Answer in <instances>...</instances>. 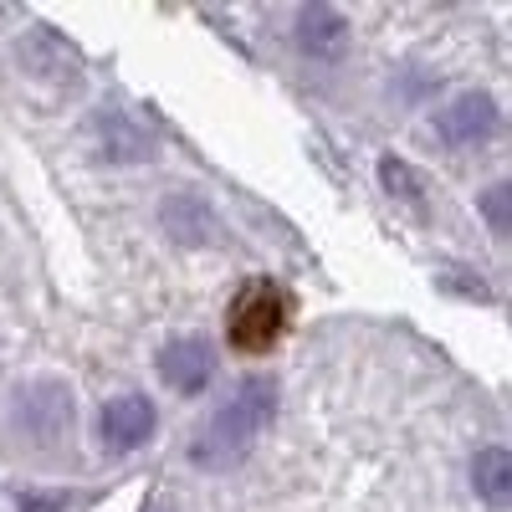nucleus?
I'll return each mask as SVG.
<instances>
[{
    "instance_id": "obj_2",
    "label": "nucleus",
    "mask_w": 512,
    "mask_h": 512,
    "mask_svg": "<svg viewBox=\"0 0 512 512\" xmlns=\"http://www.w3.org/2000/svg\"><path fill=\"white\" fill-rule=\"evenodd\" d=\"M292 323V292L272 277H251L241 282V292L231 297V313H226V338L236 354L262 359L282 344V333Z\"/></svg>"
},
{
    "instance_id": "obj_10",
    "label": "nucleus",
    "mask_w": 512,
    "mask_h": 512,
    "mask_svg": "<svg viewBox=\"0 0 512 512\" xmlns=\"http://www.w3.org/2000/svg\"><path fill=\"white\" fill-rule=\"evenodd\" d=\"M472 492L487 507H507L512 502V451L502 441H492V446H482L472 456Z\"/></svg>"
},
{
    "instance_id": "obj_13",
    "label": "nucleus",
    "mask_w": 512,
    "mask_h": 512,
    "mask_svg": "<svg viewBox=\"0 0 512 512\" xmlns=\"http://www.w3.org/2000/svg\"><path fill=\"white\" fill-rule=\"evenodd\" d=\"M144 512H175V507H169V502H164V497H154V502H149V507H144Z\"/></svg>"
},
{
    "instance_id": "obj_7",
    "label": "nucleus",
    "mask_w": 512,
    "mask_h": 512,
    "mask_svg": "<svg viewBox=\"0 0 512 512\" xmlns=\"http://www.w3.org/2000/svg\"><path fill=\"white\" fill-rule=\"evenodd\" d=\"M88 149H93L103 164L128 169V164H139V159L149 154V134H144V128L128 118V113L108 108V113H93V118H88Z\"/></svg>"
},
{
    "instance_id": "obj_4",
    "label": "nucleus",
    "mask_w": 512,
    "mask_h": 512,
    "mask_svg": "<svg viewBox=\"0 0 512 512\" xmlns=\"http://www.w3.org/2000/svg\"><path fill=\"white\" fill-rule=\"evenodd\" d=\"M502 128V108L487 88H472V93H456L441 113H436V139L451 144V149H472V144H487Z\"/></svg>"
},
{
    "instance_id": "obj_6",
    "label": "nucleus",
    "mask_w": 512,
    "mask_h": 512,
    "mask_svg": "<svg viewBox=\"0 0 512 512\" xmlns=\"http://www.w3.org/2000/svg\"><path fill=\"white\" fill-rule=\"evenodd\" d=\"M159 379L169 384L175 395H200L210 379H216V344L200 333H185V338H169L159 349Z\"/></svg>"
},
{
    "instance_id": "obj_9",
    "label": "nucleus",
    "mask_w": 512,
    "mask_h": 512,
    "mask_svg": "<svg viewBox=\"0 0 512 512\" xmlns=\"http://www.w3.org/2000/svg\"><path fill=\"white\" fill-rule=\"evenodd\" d=\"M159 226H164L169 241H180V246H205L210 236H216V210H210L200 195H164Z\"/></svg>"
},
{
    "instance_id": "obj_5",
    "label": "nucleus",
    "mask_w": 512,
    "mask_h": 512,
    "mask_svg": "<svg viewBox=\"0 0 512 512\" xmlns=\"http://www.w3.org/2000/svg\"><path fill=\"white\" fill-rule=\"evenodd\" d=\"M159 431V410L149 395H113L98 410V446L123 456V451H139L149 436Z\"/></svg>"
},
{
    "instance_id": "obj_1",
    "label": "nucleus",
    "mask_w": 512,
    "mask_h": 512,
    "mask_svg": "<svg viewBox=\"0 0 512 512\" xmlns=\"http://www.w3.org/2000/svg\"><path fill=\"white\" fill-rule=\"evenodd\" d=\"M272 415H277V379H267V374L241 379L226 395V405L210 410V420L195 431L190 466H200V472H231V466H241L251 456L256 436L272 425Z\"/></svg>"
},
{
    "instance_id": "obj_3",
    "label": "nucleus",
    "mask_w": 512,
    "mask_h": 512,
    "mask_svg": "<svg viewBox=\"0 0 512 512\" xmlns=\"http://www.w3.org/2000/svg\"><path fill=\"white\" fill-rule=\"evenodd\" d=\"M11 420L26 441L52 446L72 431V390L62 379H31L11 395Z\"/></svg>"
},
{
    "instance_id": "obj_11",
    "label": "nucleus",
    "mask_w": 512,
    "mask_h": 512,
    "mask_svg": "<svg viewBox=\"0 0 512 512\" xmlns=\"http://www.w3.org/2000/svg\"><path fill=\"white\" fill-rule=\"evenodd\" d=\"M379 185L390 190V200H400V205H410V210H425V180L415 175V164H405L400 154H384L379 159Z\"/></svg>"
},
{
    "instance_id": "obj_12",
    "label": "nucleus",
    "mask_w": 512,
    "mask_h": 512,
    "mask_svg": "<svg viewBox=\"0 0 512 512\" xmlns=\"http://www.w3.org/2000/svg\"><path fill=\"white\" fill-rule=\"evenodd\" d=\"M507 200H512V185H507V180L487 185V190H482V200H477V205H482V221H487V231H492L497 241L507 236Z\"/></svg>"
},
{
    "instance_id": "obj_8",
    "label": "nucleus",
    "mask_w": 512,
    "mask_h": 512,
    "mask_svg": "<svg viewBox=\"0 0 512 512\" xmlns=\"http://www.w3.org/2000/svg\"><path fill=\"white\" fill-rule=\"evenodd\" d=\"M292 36H297V47H303L313 62H338V57L349 52V16L323 6V0H313V6L297 11Z\"/></svg>"
}]
</instances>
